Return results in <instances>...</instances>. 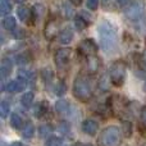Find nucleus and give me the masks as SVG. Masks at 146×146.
Here are the masks:
<instances>
[{"mask_svg":"<svg viewBox=\"0 0 146 146\" xmlns=\"http://www.w3.org/2000/svg\"><path fill=\"white\" fill-rule=\"evenodd\" d=\"M33 98H35V95H33V92H26L25 95L21 98V104H22L25 108H30L31 105H32L33 103Z\"/></svg>","mask_w":146,"mask_h":146,"instance_id":"obj_24","label":"nucleus"},{"mask_svg":"<svg viewBox=\"0 0 146 146\" xmlns=\"http://www.w3.org/2000/svg\"><path fill=\"white\" fill-rule=\"evenodd\" d=\"M142 146H146V144H144V145H142Z\"/></svg>","mask_w":146,"mask_h":146,"instance_id":"obj_42","label":"nucleus"},{"mask_svg":"<svg viewBox=\"0 0 146 146\" xmlns=\"http://www.w3.org/2000/svg\"><path fill=\"white\" fill-rule=\"evenodd\" d=\"M44 35H45L46 40H53L55 36L59 35V23L56 19H51L46 23L45 30H44Z\"/></svg>","mask_w":146,"mask_h":146,"instance_id":"obj_9","label":"nucleus"},{"mask_svg":"<svg viewBox=\"0 0 146 146\" xmlns=\"http://www.w3.org/2000/svg\"><path fill=\"white\" fill-rule=\"evenodd\" d=\"M10 146H25V145L21 144V142H13V144L10 145Z\"/></svg>","mask_w":146,"mask_h":146,"instance_id":"obj_40","label":"nucleus"},{"mask_svg":"<svg viewBox=\"0 0 146 146\" xmlns=\"http://www.w3.org/2000/svg\"><path fill=\"white\" fill-rule=\"evenodd\" d=\"M58 131L62 135H69V132H71V124L66 121H62L58 126Z\"/></svg>","mask_w":146,"mask_h":146,"instance_id":"obj_29","label":"nucleus"},{"mask_svg":"<svg viewBox=\"0 0 146 146\" xmlns=\"http://www.w3.org/2000/svg\"><path fill=\"white\" fill-rule=\"evenodd\" d=\"M51 131H53V127H51L50 124H42V126H40V128H38V135H40V137H42V139H46V137H49V135L51 133Z\"/></svg>","mask_w":146,"mask_h":146,"instance_id":"obj_27","label":"nucleus"},{"mask_svg":"<svg viewBox=\"0 0 146 146\" xmlns=\"http://www.w3.org/2000/svg\"><path fill=\"white\" fill-rule=\"evenodd\" d=\"M86 60H87V69L90 73H96L99 71V68H100V59L98 58L96 55H92V56H88V58H86Z\"/></svg>","mask_w":146,"mask_h":146,"instance_id":"obj_16","label":"nucleus"},{"mask_svg":"<svg viewBox=\"0 0 146 146\" xmlns=\"http://www.w3.org/2000/svg\"><path fill=\"white\" fill-rule=\"evenodd\" d=\"M72 40H73V31L71 28H66V30L59 32V35H58L59 44H62V45H68Z\"/></svg>","mask_w":146,"mask_h":146,"instance_id":"obj_15","label":"nucleus"},{"mask_svg":"<svg viewBox=\"0 0 146 146\" xmlns=\"http://www.w3.org/2000/svg\"><path fill=\"white\" fill-rule=\"evenodd\" d=\"M71 1L72 5H74V7H78V5L82 4V0H69Z\"/></svg>","mask_w":146,"mask_h":146,"instance_id":"obj_38","label":"nucleus"},{"mask_svg":"<svg viewBox=\"0 0 146 146\" xmlns=\"http://www.w3.org/2000/svg\"><path fill=\"white\" fill-rule=\"evenodd\" d=\"M22 135L25 139L30 140L33 137V135H35V126H33L32 122H27V123L25 124V127H23L22 129Z\"/></svg>","mask_w":146,"mask_h":146,"instance_id":"obj_18","label":"nucleus"},{"mask_svg":"<svg viewBox=\"0 0 146 146\" xmlns=\"http://www.w3.org/2000/svg\"><path fill=\"white\" fill-rule=\"evenodd\" d=\"M10 126L14 129H21V127H22V118L17 113H13L10 115Z\"/></svg>","mask_w":146,"mask_h":146,"instance_id":"obj_26","label":"nucleus"},{"mask_svg":"<svg viewBox=\"0 0 146 146\" xmlns=\"http://www.w3.org/2000/svg\"><path fill=\"white\" fill-rule=\"evenodd\" d=\"M63 145V141H62V139H59V137H49V140L46 141V146H62Z\"/></svg>","mask_w":146,"mask_h":146,"instance_id":"obj_32","label":"nucleus"},{"mask_svg":"<svg viewBox=\"0 0 146 146\" xmlns=\"http://www.w3.org/2000/svg\"><path fill=\"white\" fill-rule=\"evenodd\" d=\"M55 110L59 115H67L69 111V103L66 100V99H60L55 103Z\"/></svg>","mask_w":146,"mask_h":146,"instance_id":"obj_17","label":"nucleus"},{"mask_svg":"<svg viewBox=\"0 0 146 146\" xmlns=\"http://www.w3.org/2000/svg\"><path fill=\"white\" fill-rule=\"evenodd\" d=\"M91 15L87 12H81L78 15L74 17V26L78 31H82L85 28L88 27V25L91 23Z\"/></svg>","mask_w":146,"mask_h":146,"instance_id":"obj_10","label":"nucleus"},{"mask_svg":"<svg viewBox=\"0 0 146 146\" xmlns=\"http://www.w3.org/2000/svg\"><path fill=\"white\" fill-rule=\"evenodd\" d=\"M98 33L100 37L101 48L106 53L117 50L118 46V31L117 27L108 19H103L98 26Z\"/></svg>","mask_w":146,"mask_h":146,"instance_id":"obj_1","label":"nucleus"},{"mask_svg":"<svg viewBox=\"0 0 146 146\" xmlns=\"http://www.w3.org/2000/svg\"><path fill=\"white\" fill-rule=\"evenodd\" d=\"M72 56V49L69 48H60L55 51V55H54V62H55V66L59 69L64 68V67L68 66L69 60H71Z\"/></svg>","mask_w":146,"mask_h":146,"instance_id":"obj_6","label":"nucleus"},{"mask_svg":"<svg viewBox=\"0 0 146 146\" xmlns=\"http://www.w3.org/2000/svg\"><path fill=\"white\" fill-rule=\"evenodd\" d=\"M109 80L115 87H122L126 81V63L123 60H115L109 68Z\"/></svg>","mask_w":146,"mask_h":146,"instance_id":"obj_4","label":"nucleus"},{"mask_svg":"<svg viewBox=\"0 0 146 146\" xmlns=\"http://www.w3.org/2000/svg\"><path fill=\"white\" fill-rule=\"evenodd\" d=\"M66 91H67V85H66V82L64 81H59L58 83H56V87H55V94L58 96H63L64 94H66Z\"/></svg>","mask_w":146,"mask_h":146,"instance_id":"obj_30","label":"nucleus"},{"mask_svg":"<svg viewBox=\"0 0 146 146\" xmlns=\"http://www.w3.org/2000/svg\"><path fill=\"white\" fill-rule=\"evenodd\" d=\"M45 14V7H44V4H35L32 7V9H31V18H32L33 23L38 22V21L42 18V15Z\"/></svg>","mask_w":146,"mask_h":146,"instance_id":"obj_14","label":"nucleus"},{"mask_svg":"<svg viewBox=\"0 0 146 146\" xmlns=\"http://www.w3.org/2000/svg\"><path fill=\"white\" fill-rule=\"evenodd\" d=\"M41 76H42V80L45 81L46 85H50L54 80V72L51 71V68H44L42 72H41Z\"/></svg>","mask_w":146,"mask_h":146,"instance_id":"obj_25","label":"nucleus"},{"mask_svg":"<svg viewBox=\"0 0 146 146\" xmlns=\"http://www.w3.org/2000/svg\"><path fill=\"white\" fill-rule=\"evenodd\" d=\"M73 95L78 101L86 103L92 96V85H91L90 78L83 73L77 74L73 82Z\"/></svg>","mask_w":146,"mask_h":146,"instance_id":"obj_2","label":"nucleus"},{"mask_svg":"<svg viewBox=\"0 0 146 146\" xmlns=\"http://www.w3.org/2000/svg\"><path fill=\"white\" fill-rule=\"evenodd\" d=\"M122 132L118 127L109 126L103 129L99 136V145L100 146H121L122 144Z\"/></svg>","mask_w":146,"mask_h":146,"instance_id":"obj_3","label":"nucleus"},{"mask_svg":"<svg viewBox=\"0 0 146 146\" xmlns=\"http://www.w3.org/2000/svg\"><path fill=\"white\" fill-rule=\"evenodd\" d=\"M133 60L136 67L140 69L141 72H146V56L141 55V54H136L133 56Z\"/></svg>","mask_w":146,"mask_h":146,"instance_id":"obj_19","label":"nucleus"},{"mask_svg":"<svg viewBox=\"0 0 146 146\" xmlns=\"http://www.w3.org/2000/svg\"><path fill=\"white\" fill-rule=\"evenodd\" d=\"M9 110H10L9 101L3 100L1 103H0V115H1V118H7L8 114H9Z\"/></svg>","mask_w":146,"mask_h":146,"instance_id":"obj_28","label":"nucleus"},{"mask_svg":"<svg viewBox=\"0 0 146 146\" xmlns=\"http://www.w3.org/2000/svg\"><path fill=\"white\" fill-rule=\"evenodd\" d=\"M26 85H27V80L25 77H22V76H18L17 80L10 81L3 90L8 91V92H19V91L25 90Z\"/></svg>","mask_w":146,"mask_h":146,"instance_id":"obj_7","label":"nucleus"},{"mask_svg":"<svg viewBox=\"0 0 146 146\" xmlns=\"http://www.w3.org/2000/svg\"><path fill=\"white\" fill-rule=\"evenodd\" d=\"M144 14H145V12L140 3H133V4L129 5L126 9V17L128 18L131 22H135V21L139 19V18Z\"/></svg>","mask_w":146,"mask_h":146,"instance_id":"obj_8","label":"nucleus"},{"mask_svg":"<svg viewBox=\"0 0 146 146\" xmlns=\"http://www.w3.org/2000/svg\"><path fill=\"white\" fill-rule=\"evenodd\" d=\"M30 54L28 53H23V54H19V55L17 56V63L19 64V66H25V64H27L28 62H30Z\"/></svg>","mask_w":146,"mask_h":146,"instance_id":"obj_31","label":"nucleus"},{"mask_svg":"<svg viewBox=\"0 0 146 146\" xmlns=\"http://www.w3.org/2000/svg\"><path fill=\"white\" fill-rule=\"evenodd\" d=\"M15 19L12 17V15H8L3 19V27L7 31H14L15 30Z\"/></svg>","mask_w":146,"mask_h":146,"instance_id":"obj_23","label":"nucleus"},{"mask_svg":"<svg viewBox=\"0 0 146 146\" xmlns=\"http://www.w3.org/2000/svg\"><path fill=\"white\" fill-rule=\"evenodd\" d=\"M12 12V0H0V13L1 15H8Z\"/></svg>","mask_w":146,"mask_h":146,"instance_id":"obj_22","label":"nucleus"},{"mask_svg":"<svg viewBox=\"0 0 146 146\" xmlns=\"http://www.w3.org/2000/svg\"><path fill=\"white\" fill-rule=\"evenodd\" d=\"M132 132H133V126L129 121H123L122 122V133H123V137L126 139H129L132 136Z\"/></svg>","mask_w":146,"mask_h":146,"instance_id":"obj_21","label":"nucleus"},{"mask_svg":"<svg viewBox=\"0 0 146 146\" xmlns=\"http://www.w3.org/2000/svg\"><path fill=\"white\" fill-rule=\"evenodd\" d=\"M86 5L90 10H96L99 8V0H87Z\"/></svg>","mask_w":146,"mask_h":146,"instance_id":"obj_34","label":"nucleus"},{"mask_svg":"<svg viewBox=\"0 0 146 146\" xmlns=\"http://www.w3.org/2000/svg\"><path fill=\"white\" fill-rule=\"evenodd\" d=\"M48 111H49V103L42 100L35 105V108H33V115H35L36 118L41 119L48 114Z\"/></svg>","mask_w":146,"mask_h":146,"instance_id":"obj_12","label":"nucleus"},{"mask_svg":"<svg viewBox=\"0 0 146 146\" xmlns=\"http://www.w3.org/2000/svg\"><path fill=\"white\" fill-rule=\"evenodd\" d=\"M105 1H106V0H105Z\"/></svg>","mask_w":146,"mask_h":146,"instance_id":"obj_43","label":"nucleus"},{"mask_svg":"<svg viewBox=\"0 0 146 146\" xmlns=\"http://www.w3.org/2000/svg\"><path fill=\"white\" fill-rule=\"evenodd\" d=\"M63 9H64V14H66V18H72V15H73L72 5H69L68 3H64V4H63Z\"/></svg>","mask_w":146,"mask_h":146,"instance_id":"obj_33","label":"nucleus"},{"mask_svg":"<svg viewBox=\"0 0 146 146\" xmlns=\"http://www.w3.org/2000/svg\"><path fill=\"white\" fill-rule=\"evenodd\" d=\"M76 146H94L92 144H80V142H78V144H76Z\"/></svg>","mask_w":146,"mask_h":146,"instance_id":"obj_39","label":"nucleus"},{"mask_svg":"<svg viewBox=\"0 0 146 146\" xmlns=\"http://www.w3.org/2000/svg\"><path fill=\"white\" fill-rule=\"evenodd\" d=\"M99 129V123L94 119H86L82 123V131L88 136H95L98 133Z\"/></svg>","mask_w":146,"mask_h":146,"instance_id":"obj_11","label":"nucleus"},{"mask_svg":"<svg viewBox=\"0 0 146 146\" xmlns=\"http://www.w3.org/2000/svg\"><path fill=\"white\" fill-rule=\"evenodd\" d=\"M15 31V30H14ZM23 35H25V32H23V30H17L14 32V37L15 38H21V37H23Z\"/></svg>","mask_w":146,"mask_h":146,"instance_id":"obj_37","label":"nucleus"},{"mask_svg":"<svg viewBox=\"0 0 146 146\" xmlns=\"http://www.w3.org/2000/svg\"><path fill=\"white\" fill-rule=\"evenodd\" d=\"M117 4L121 8H128L131 4V0H117Z\"/></svg>","mask_w":146,"mask_h":146,"instance_id":"obj_35","label":"nucleus"},{"mask_svg":"<svg viewBox=\"0 0 146 146\" xmlns=\"http://www.w3.org/2000/svg\"><path fill=\"white\" fill-rule=\"evenodd\" d=\"M17 15L21 22H27L28 18L31 17V10L26 7H19L17 9Z\"/></svg>","mask_w":146,"mask_h":146,"instance_id":"obj_20","label":"nucleus"},{"mask_svg":"<svg viewBox=\"0 0 146 146\" xmlns=\"http://www.w3.org/2000/svg\"><path fill=\"white\" fill-rule=\"evenodd\" d=\"M12 71H13V62L9 58H4L1 60V64H0V74H1L3 80L9 77Z\"/></svg>","mask_w":146,"mask_h":146,"instance_id":"obj_13","label":"nucleus"},{"mask_svg":"<svg viewBox=\"0 0 146 146\" xmlns=\"http://www.w3.org/2000/svg\"><path fill=\"white\" fill-rule=\"evenodd\" d=\"M140 115H141L142 122L146 124V106H142L141 108V113H140Z\"/></svg>","mask_w":146,"mask_h":146,"instance_id":"obj_36","label":"nucleus"},{"mask_svg":"<svg viewBox=\"0 0 146 146\" xmlns=\"http://www.w3.org/2000/svg\"><path fill=\"white\" fill-rule=\"evenodd\" d=\"M17 3H19V4H22V3H25V1H27V0H15Z\"/></svg>","mask_w":146,"mask_h":146,"instance_id":"obj_41","label":"nucleus"},{"mask_svg":"<svg viewBox=\"0 0 146 146\" xmlns=\"http://www.w3.org/2000/svg\"><path fill=\"white\" fill-rule=\"evenodd\" d=\"M98 50H99V48L92 38H85V40H82L78 44V51H80V54L82 56H85V58L96 55Z\"/></svg>","mask_w":146,"mask_h":146,"instance_id":"obj_5","label":"nucleus"}]
</instances>
